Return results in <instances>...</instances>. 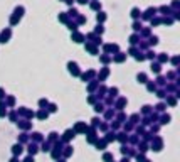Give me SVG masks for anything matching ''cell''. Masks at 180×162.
Listing matches in <instances>:
<instances>
[{
  "label": "cell",
  "instance_id": "obj_1",
  "mask_svg": "<svg viewBox=\"0 0 180 162\" xmlns=\"http://www.w3.org/2000/svg\"><path fill=\"white\" fill-rule=\"evenodd\" d=\"M20 152H22V147H20V145H15V147H13V154H20Z\"/></svg>",
  "mask_w": 180,
  "mask_h": 162
},
{
  "label": "cell",
  "instance_id": "obj_2",
  "mask_svg": "<svg viewBox=\"0 0 180 162\" xmlns=\"http://www.w3.org/2000/svg\"><path fill=\"white\" fill-rule=\"evenodd\" d=\"M71 137H74V132L67 130V132H66V139H71Z\"/></svg>",
  "mask_w": 180,
  "mask_h": 162
},
{
  "label": "cell",
  "instance_id": "obj_3",
  "mask_svg": "<svg viewBox=\"0 0 180 162\" xmlns=\"http://www.w3.org/2000/svg\"><path fill=\"white\" fill-rule=\"evenodd\" d=\"M25 162H34V161L30 159V157H29V159H25Z\"/></svg>",
  "mask_w": 180,
  "mask_h": 162
},
{
  "label": "cell",
  "instance_id": "obj_4",
  "mask_svg": "<svg viewBox=\"0 0 180 162\" xmlns=\"http://www.w3.org/2000/svg\"><path fill=\"white\" fill-rule=\"evenodd\" d=\"M12 162H17V161H15V159H13V161H12Z\"/></svg>",
  "mask_w": 180,
  "mask_h": 162
}]
</instances>
